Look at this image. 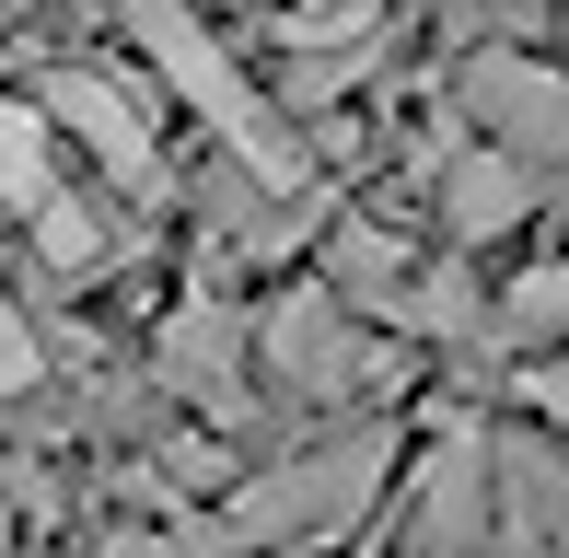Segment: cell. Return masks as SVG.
Segmentation results:
<instances>
[{"label":"cell","instance_id":"cell-1","mask_svg":"<svg viewBox=\"0 0 569 558\" xmlns=\"http://www.w3.org/2000/svg\"><path fill=\"white\" fill-rule=\"evenodd\" d=\"M256 12H279V23H349L360 0H256Z\"/></svg>","mask_w":569,"mask_h":558}]
</instances>
